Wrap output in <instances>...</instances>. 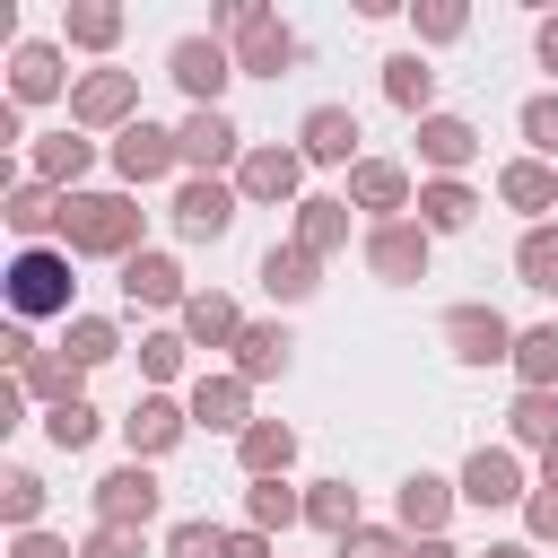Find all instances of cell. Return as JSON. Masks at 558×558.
Listing matches in <instances>:
<instances>
[{"mask_svg": "<svg viewBox=\"0 0 558 558\" xmlns=\"http://www.w3.org/2000/svg\"><path fill=\"white\" fill-rule=\"evenodd\" d=\"M462 26H471V9H462V0H427V9H418V35H427V44H453Z\"/></svg>", "mask_w": 558, "mask_h": 558, "instance_id": "bcb514c9", "label": "cell"}, {"mask_svg": "<svg viewBox=\"0 0 558 558\" xmlns=\"http://www.w3.org/2000/svg\"><path fill=\"white\" fill-rule=\"evenodd\" d=\"M235 140H244V131L209 105V113H192V122H183V166H201V174H209V166H227V157H235Z\"/></svg>", "mask_w": 558, "mask_h": 558, "instance_id": "484cf974", "label": "cell"}, {"mask_svg": "<svg viewBox=\"0 0 558 558\" xmlns=\"http://www.w3.org/2000/svg\"><path fill=\"white\" fill-rule=\"evenodd\" d=\"M9 227H17V235H44V227H61V201H52V183H17V192H9Z\"/></svg>", "mask_w": 558, "mask_h": 558, "instance_id": "74e56055", "label": "cell"}, {"mask_svg": "<svg viewBox=\"0 0 558 558\" xmlns=\"http://www.w3.org/2000/svg\"><path fill=\"white\" fill-rule=\"evenodd\" d=\"M532 44H541V70H558V17H541V35H532Z\"/></svg>", "mask_w": 558, "mask_h": 558, "instance_id": "816d5d0a", "label": "cell"}, {"mask_svg": "<svg viewBox=\"0 0 558 558\" xmlns=\"http://www.w3.org/2000/svg\"><path fill=\"white\" fill-rule=\"evenodd\" d=\"M514 270H523V288L558 296V227H532V235L514 244Z\"/></svg>", "mask_w": 558, "mask_h": 558, "instance_id": "8d00e7d4", "label": "cell"}, {"mask_svg": "<svg viewBox=\"0 0 558 558\" xmlns=\"http://www.w3.org/2000/svg\"><path fill=\"white\" fill-rule=\"evenodd\" d=\"M410 558H462L453 541H410Z\"/></svg>", "mask_w": 558, "mask_h": 558, "instance_id": "f5cc1de1", "label": "cell"}, {"mask_svg": "<svg viewBox=\"0 0 558 558\" xmlns=\"http://www.w3.org/2000/svg\"><path fill=\"white\" fill-rule=\"evenodd\" d=\"M61 253L131 262V253H140V209H131V192H70V201H61Z\"/></svg>", "mask_w": 558, "mask_h": 558, "instance_id": "6da1fadb", "label": "cell"}, {"mask_svg": "<svg viewBox=\"0 0 558 558\" xmlns=\"http://www.w3.org/2000/svg\"><path fill=\"white\" fill-rule=\"evenodd\" d=\"M488 558H532V549H523V541H506V549H488Z\"/></svg>", "mask_w": 558, "mask_h": 558, "instance_id": "11a10c76", "label": "cell"}, {"mask_svg": "<svg viewBox=\"0 0 558 558\" xmlns=\"http://www.w3.org/2000/svg\"><path fill=\"white\" fill-rule=\"evenodd\" d=\"M305 523L331 532V541H349V532H357V488H349V480H314V488H305Z\"/></svg>", "mask_w": 558, "mask_h": 558, "instance_id": "83f0119b", "label": "cell"}, {"mask_svg": "<svg viewBox=\"0 0 558 558\" xmlns=\"http://www.w3.org/2000/svg\"><path fill=\"white\" fill-rule=\"evenodd\" d=\"M523 523H532V541H558V488H532L523 497Z\"/></svg>", "mask_w": 558, "mask_h": 558, "instance_id": "c3c4849f", "label": "cell"}, {"mask_svg": "<svg viewBox=\"0 0 558 558\" xmlns=\"http://www.w3.org/2000/svg\"><path fill=\"white\" fill-rule=\"evenodd\" d=\"M174 166H183V131L131 122V131L113 140V174H122V183H157V174H174Z\"/></svg>", "mask_w": 558, "mask_h": 558, "instance_id": "ba28073f", "label": "cell"}, {"mask_svg": "<svg viewBox=\"0 0 558 558\" xmlns=\"http://www.w3.org/2000/svg\"><path fill=\"white\" fill-rule=\"evenodd\" d=\"M183 340H192V349H235V340H244L235 296H218V288H209V296H192V305H183Z\"/></svg>", "mask_w": 558, "mask_h": 558, "instance_id": "7402d4cb", "label": "cell"}, {"mask_svg": "<svg viewBox=\"0 0 558 558\" xmlns=\"http://www.w3.org/2000/svg\"><path fill=\"white\" fill-rule=\"evenodd\" d=\"M148 514H157V471H148V462H122V471H105V480H96V523L140 532Z\"/></svg>", "mask_w": 558, "mask_h": 558, "instance_id": "9c48e42d", "label": "cell"}, {"mask_svg": "<svg viewBox=\"0 0 558 558\" xmlns=\"http://www.w3.org/2000/svg\"><path fill=\"white\" fill-rule=\"evenodd\" d=\"M244 514H253V532H288V523L305 514V497H296L288 480H253V497H244Z\"/></svg>", "mask_w": 558, "mask_h": 558, "instance_id": "d590c367", "label": "cell"}, {"mask_svg": "<svg viewBox=\"0 0 558 558\" xmlns=\"http://www.w3.org/2000/svg\"><path fill=\"white\" fill-rule=\"evenodd\" d=\"M61 96V52L52 44H17L9 52V105H44Z\"/></svg>", "mask_w": 558, "mask_h": 558, "instance_id": "ffe728a7", "label": "cell"}, {"mask_svg": "<svg viewBox=\"0 0 558 558\" xmlns=\"http://www.w3.org/2000/svg\"><path fill=\"white\" fill-rule=\"evenodd\" d=\"M166 70H174V87L192 96V113H209V105L227 96V78H235V52H227L218 35H183V44L166 52Z\"/></svg>", "mask_w": 558, "mask_h": 558, "instance_id": "277c9868", "label": "cell"}, {"mask_svg": "<svg viewBox=\"0 0 558 558\" xmlns=\"http://www.w3.org/2000/svg\"><path fill=\"white\" fill-rule=\"evenodd\" d=\"M427 244H436L427 227L392 218V227H375V235H366V270H375V279H392V288H401V279H427Z\"/></svg>", "mask_w": 558, "mask_h": 558, "instance_id": "30bf717a", "label": "cell"}, {"mask_svg": "<svg viewBox=\"0 0 558 558\" xmlns=\"http://www.w3.org/2000/svg\"><path fill=\"white\" fill-rule=\"evenodd\" d=\"M61 26H70V44H87V52H105V44L122 35V9H105V0H78V9L61 17Z\"/></svg>", "mask_w": 558, "mask_h": 558, "instance_id": "f35d334b", "label": "cell"}, {"mask_svg": "<svg viewBox=\"0 0 558 558\" xmlns=\"http://www.w3.org/2000/svg\"><path fill=\"white\" fill-rule=\"evenodd\" d=\"M96 427H105V418H96L87 401H61V410H44V436H52L61 453H78V445H96Z\"/></svg>", "mask_w": 558, "mask_h": 558, "instance_id": "ab89813d", "label": "cell"}, {"mask_svg": "<svg viewBox=\"0 0 558 558\" xmlns=\"http://www.w3.org/2000/svg\"><path fill=\"white\" fill-rule=\"evenodd\" d=\"M70 122H78V131H113V122L131 131V122H140V78H131V70H87V78L70 87Z\"/></svg>", "mask_w": 558, "mask_h": 558, "instance_id": "5b68a950", "label": "cell"}, {"mask_svg": "<svg viewBox=\"0 0 558 558\" xmlns=\"http://www.w3.org/2000/svg\"><path fill=\"white\" fill-rule=\"evenodd\" d=\"M349 201L375 209V227H392V209H418V201H410V174H401L392 157H357V166H349Z\"/></svg>", "mask_w": 558, "mask_h": 558, "instance_id": "4fadbf2b", "label": "cell"}, {"mask_svg": "<svg viewBox=\"0 0 558 558\" xmlns=\"http://www.w3.org/2000/svg\"><path fill=\"white\" fill-rule=\"evenodd\" d=\"M17 392H35V401H52V410H61V401H78V366H70V357H44V349H35V357L17 366Z\"/></svg>", "mask_w": 558, "mask_h": 558, "instance_id": "836d02e7", "label": "cell"}, {"mask_svg": "<svg viewBox=\"0 0 558 558\" xmlns=\"http://www.w3.org/2000/svg\"><path fill=\"white\" fill-rule=\"evenodd\" d=\"M235 462H244L253 480H279V471L296 462V427H279V418H253V427L235 436Z\"/></svg>", "mask_w": 558, "mask_h": 558, "instance_id": "603a6c76", "label": "cell"}, {"mask_svg": "<svg viewBox=\"0 0 558 558\" xmlns=\"http://www.w3.org/2000/svg\"><path fill=\"white\" fill-rule=\"evenodd\" d=\"M497 192H506V209H549V201H558V174H549L541 157H514V166L497 174Z\"/></svg>", "mask_w": 558, "mask_h": 558, "instance_id": "d6a6232c", "label": "cell"}, {"mask_svg": "<svg viewBox=\"0 0 558 558\" xmlns=\"http://www.w3.org/2000/svg\"><path fill=\"white\" fill-rule=\"evenodd\" d=\"M541 488H558V453H541Z\"/></svg>", "mask_w": 558, "mask_h": 558, "instance_id": "db71d44e", "label": "cell"}, {"mask_svg": "<svg viewBox=\"0 0 558 558\" xmlns=\"http://www.w3.org/2000/svg\"><path fill=\"white\" fill-rule=\"evenodd\" d=\"M122 296H131V305H192V296H183V270H174L166 253H131V262H122Z\"/></svg>", "mask_w": 558, "mask_h": 558, "instance_id": "44dd1931", "label": "cell"}, {"mask_svg": "<svg viewBox=\"0 0 558 558\" xmlns=\"http://www.w3.org/2000/svg\"><path fill=\"white\" fill-rule=\"evenodd\" d=\"M445 340H453L462 366H497V357L514 366V340H523V331H514L497 305H453V314H445Z\"/></svg>", "mask_w": 558, "mask_h": 558, "instance_id": "8992f818", "label": "cell"}, {"mask_svg": "<svg viewBox=\"0 0 558 558\" xmlns=\"http://www.w3.org/2000/svg\"><path fill=\"white\" fill-rule=\"evenodd\" d=\"M296 157L305 166H357V113L349 105H314L305 131H296Z\"/></svg>", "mask_w": 558, "mask_h": 558, "instance_id": "8fae6325", "label": "cell"}, {"mask_svg": "<svg viewBox=\"0 0 558 558\" xmlns=\"http://www.w3.org/2000/svg\"><path fill=\"white\" fill-rule=\"evenodd\" d=\"M462 497H471V506H514V497H523L514 453H506V445H480V453L462 462Z\"/></svg>", "mask_w": 558, "mask_h": 558, "instance_id": "2e32d148", "label": "cell"}, {"mask_svg": "<svg viewBox=\"0 0 558 558\" xmlns=\"http://www.w3.org/2000/svg\"><path fill=\"white\" fill-rule=\"evenodd\" d=\"M227 558H270V532H253V523H244V532H227Z\"/></svg>", "mask_w": 558, "mask_h": 558, "instance_id": "f907efd6", "label": "cell"}, {"mask_svg": "<svg viewBox=\"0 0 558 558\" xmlns=\"http://www.w3.org/2000/svg\"><path fill=\"white\" fill-rule=\"evenodd\" d=\"M514 122H523V140H532L541 157H558V96H523Z\"/></svg>", "mask_w": 558, "mask_h": 558, "instance_id": "ee69618b", "label": "cell"}, {"mask_svg": "<svg viewBox=\"0 0 558 558\" xmlns=\"http://www.w3.org/2000/svg\"><path fill=\"white\" fill-rule=\"evenodd\" d=\"M183 427H192V410H183V401H166V392L131 401V418H122V436H131V462H148V453L183 445Z\"/></svg>", "mask_w": 558, "mask_h": 558, "instance_id": "5bb4252c", "label": "cell"}, {"mask_svg": "<svg viewBox=\"0 0 558 558\" xmlns=\"http://www.w3.org/2000/svg\"><path fill=\"white\" fill-rule=\"evenodd\" d=\"M506 427H514L523 445H541V453H558V392H514V410H506Z\"/></svg>", "mask_w": 558, "mask_h": 558, "instance_id": "e575fe53", "label": "cell"}, {"mask_svg": "<svg viewBox=\"0 0 558 558\" xmlns=\"http://www.w3.org/2000/svg\"><path fill=\"white\" fill-rule=\"evenodd\" d=\"M78 558H140V532H122V523H96V532L78 541Z\"/></svg>", "mask_w": 558, "mask_h": 558, "instance_id": "7dc6e473", "label": "cell"}, {"mask_svg": "<svg viewBox=\"0 0 558 558\" xmlns=\"http://www.w3.org/2000/svg\"><path fill=\"white\" fill-rule=\"evenodd\" d=\"M514 375H523V392H558V323H532L514 340Z\"/></svg>", "mask_w": 558, "mask_h": 558, "instance_id": "f1b7e54d", "label": "cell"}, {"mask_svg": "<svg viewBox=\"0 0 558 558\" xmlns=\"http://www.w3.org/2000/svg\"><path fill=\"white\" fill-rule=\"evenodd\" d=\"M87 166H96V148H87V140H70V131L35 140V183H52V192H61V183H78Z\"/></svg>", "mask_w": 558, "mask_h": 558, "instance_id": "4dcf8cb0", "label": "cell"}, {"mask_svg": "<svg viewBox=\"0 0 558 558\" xmlns=\"http://www.w3.org/2000/svg\"><path fill=\"white\" fill-rule=\"evenodd\" d=\"M418 157H427L436 174H462V166L480 157V131H471L462 113H427V122H418Z\"/></svg>", "mask_w": 558, "mask_h": 558, "instance_id": "ac0fdd59", "label": "cell"}, {"mask_svg": "<svg viewBox=\"0 0 558 558\" xmlns=\"http://www.w3.org/2000/svg\"><path fill=\"white\" fill-rule=\"evenodd\" d=\"M314 270H323V262H314L305 244H270V253H262V288H270L279 305H296V296H314Z\"/></svg>", "mask_w": 558, "mask_h": 558, "instance_id": "4316f807", "label": "cell"}, {"mask_svg": "<svg viewBox=\"0 0 558 558\" xmlns=\"http://www.w3.org/2000/svg\"><path fill=\"white\" fill-rule=\"evenodd\" d=\"M0 288H9V314H17V323H44V314H61V323H70V288H78V279H70V253L26 244V253L9 262V279H0Z\"/></svg>", "mask_w": 558, "mask_h": 558, "instance_id": "7a4b0ae2", "label": "cell"}, {"mask_svg": "<svg viewBox=\"0 0 558 558\" xmlns=\"http://www.w3.org/2000/svg\"><path fill=\"white\" fill-rule=\"evenodd\" d=\"M296 183H305V157L296 148H244L235 157V192L244 201H296Z\"/></svg>", "mask_w": 558, "mask_h": 558, "instance_id": "7c38bea8", "label": "cell"}, {"mask_svg": "<svg viewBox=\"0 0 558 558\" xmlns=\"http://www.w3.org/2000/svg\"><path fill=\"white\" fill-rule=\"evenodd\" d=\"M183 410H192V427H235V436H244V427H253V418H244V410H253V384H244V375H201Z\"/></svg>", "mask_w": 558, "mask_h": 558, "instance_id": "9a60e30c", "label": "cell"}, {"mask_svg": "<svg viewBox=\"0 0 558 558\" xmlns=\"http://www.w3.org/2000/svg\"><path fill=\"white\" fill-rule=\"evenodd\" d=\"M331 558H410V532H384V523H357Z\"/></svg>", "mask_w": 558, "mask_h": 558, "instance_id": "7bdbcfd3", "label": "cell"}, {"mask_svg": "<svg viewBox=\"0 0 558 558\" xmlns=\"http://www.w3.org/2000/svg\"><path fill=\"white\" fill-rule=\"evenodd\" d=\"M166 558H227V532L192 514V523H174V532H166Z\"/></svg>", "mask_w": 558, "mask_h": 558, "instance_id": "b9f144b4", "label": "cell"}, {"mask_svg": "<svg viewBox=\"0 0 558 558\" xmlns=\"http://www.w3.org/2000/svg\"><path fill=\"white\" fill-rule=\"evenodd\" d=\"M384 96H392L401 113H418V122H427V96H436V70H427L418 52H392V61H384Z\"/></svg>", "mask_w": 558, "mask_h": 558, "instance_id": "f546056e", "label": "cell"}, {"mask_svg": "<svg viewBox=\"0 0 558 558\" xmlns=\"http://www.w3.org/2000/svg\"><path fill=\"white\" fill-rule=\"evenodd\" d=\"M9 558H78V549H70V541H52V532H17V549H9Z\"/></svg>", "mask_w": 558, "mask_h": 558, "instance_id": "681fc988", "label": "cell"}, {"mask_svg": "<svg viewBox=\"0 0 558 558\" xmlns=\"http://www.w3.org/2000/svg\"><path fill=\"white\" fill-rule=\"evenodd\" d=\"M445 514H453V488L436 471H410L401 480V532L410 541H445Z\"/></svg>", "mask_w": 558, "mask_h": 558, "instance_id": "e0dca14e", "label": "cell"}, {"mask_svg": "<svg viewBox=\"0 0 558 558\" xmlns=\"http://www.w3.org/2000/svg\"><path fill=\"white\" fill-rule=\"evenodd\" d=\"M0 514H9L17 532H35V514H44V480H35V471H9V480H0Z\"/></svg>", "mask_w": 558, "mask_h": 558, "instance_id": "60d3db41", "label": "cell"}, {"mask_svg": "<svg viewBox=\"0 0 558 558\" xmlns=\"http://www.w3.org/2000/svg\"><path fill=\"white\" fill-rule=\"evenodd\" d=\"M235 201H244L235 183H218V174H192V183L174 192V227H183L192 244H218V235L235 227Z\"/></svg>", "mask_w": 558, "mask_h": 558, "instance_id": "52a82bcc", "label": "cell"}, {"mask_svg": "<svg viewBox=\"0 0 558 558\" xmlns=\"http://www.w3.org/2000/svg\"><path fill=\"white\" fill-rule=\"evenodd\" d=\"M113 349H122V331H113L105 314H70V323H61V357H70V366H105Z\"/></svg>", "mask_w": 558, "mask_h": 558, "instance_id": "1f68e13d", "label": "cell"}, {"mask_svg": "<svg viewBox=\"0 0 558 558\" xmlns=\"http://www.w3.org/2000/svg\"><path fill=\"white\" fill-rule=\"evenodd\" d=\"M296 244L323 262V253H340L349 244V201H331V192H314V201H296Z\"/></svg>", "mask_w": 558, "mask_h": 558, "instance_id": "cb8c5ba5", "label": "cell"}, {"mask_svg": "<svg viewBox=\"0 0 558 558\" xmlns=\"http://www.w3.org/2000/svg\"><path fill=\"white\" fill-rule=\"evenodd\" d=\"M218 26L235 35V70H244V78H279V70L296 61V35H288L262 0H227V9H218Z\"/></svg>", "mask_w": 558, "mask_h": 558, "instance_id": "3957f363", "label": "cell"}, {"mask_svg": "<svg viewBox=\"0 0 558 558\" xmlns=\"http://www.w3.org/2000/svg\"><path fill=\"white\" fill-rule=\"evenodd\" d=\"M183 349H192L183 331H148V340H140V366H148V375L166 384V375H183Z\"/></svg>", "mask_w": 558, "mask_h": 558, "instance_id": "f6af8a7d", "label": "cell"}, {"mask_svg": "<svg viewBox=\"0 0 558 558\" xmlns=\"http://www.w3.org/2000/svg\"><path fill=\"white\" fill-rule=\"evenodd\" d=\"M288 349H296V340H288L279 323H244V340H235V375H244V384H270V375H288Z\"/></svg>", "mask_w": 558, "mask_h": 558, "instance_id": "d4e9b609", "label": "cell"}, {"mask_svg": "<svg viewBox=\"0 0 558 558\" xmlns=\"http://www.w3.org/2000/svg\"><path fill=\"white\" fill-rule=\"evenodd\" d=\"M471 218H480V192H471L462 174L418 183V227H427V235H453V227H471Z\"/></svg>", "mask_w": 558, "mask_h": 558, "instance_id": "d6986e66", "label": "cell"}]
</instances>
